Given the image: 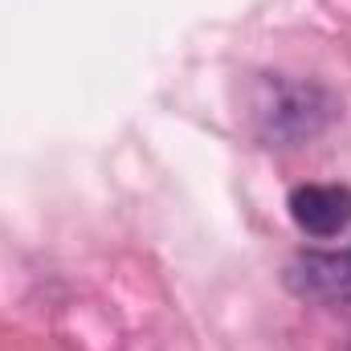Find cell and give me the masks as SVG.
I'll use <instances>...</instances> for the list:
<instances>
[{
    "mask_svg": "<svg viewBox=\"0 0 351 351\" xmlns=\"http://www.w3.org/2000/svg\"><path fill=\"white\" fill-rule=\"evenodd\" d=\"M335 114L331 94L315 82H294V78H262L250 102L254 131L269 147H294L315 139Z\"/></svg>",
    "mask_w": 351,
    "mask_h": 351,
    "instance_id": "obj_1",
    "label": "cell"
},
{
    "mask_svg": "<svg viewBox=\"0 0 351 351\" xmlns=\"http://www.w3.org/2000/svg\"><path fill=\"white\" fill-rule=\"evenodd\" d=\"M290 217L306 237H339L351 225L348 184H298L290 192Z\"/></svg>",
    "mask_w": 351,
    "mask_h": 351,
    "instance_id": "obj_3",
    "label": "cell"
},
{
    "mask_svg": "<svg viewBox=\"0 0 351 351\" xmlns=\"http://www.w3.org/2000/svg\"><path fill=\"white\" fill-rule=\"evenodd\" d=\"M294 298L315 306H351V250H306L286 265Z\"/></svg>",
    "mask_w": 351,
    "mask_h": 351,
    "instance_id": "obj_2",
    "label": "cell"
}]
</instances>
